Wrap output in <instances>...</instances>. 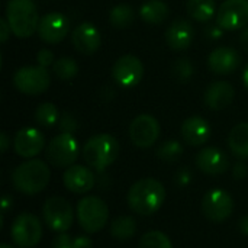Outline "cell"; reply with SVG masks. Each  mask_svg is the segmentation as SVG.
<instances>
[{"label": "cell", "mask_w": 248, "mask_h": 248, "mask_svg": "<svg viewBox=\"0 0 248 248\" xmlns=\"http://www.w3.org/2000/svg\"><path fill=\"white\" fill-rule=\"evenodd\" d=\"M144 76L142 61L131 54L119 57L112 65V78L125 89H132L138 86Z\"/></svg>", "instance_id": "obj_10"}, {"label": "cell", "mask_w": 248, "mask_h": 248, "mask_svg": "<svg viewBox=\"0 0 248 248\" xmlns=\"http://www.w3.org/2000/svg\"><path fill=\"white\" fill-rule=\"evenodd\" d=\"M135 12L129 4H116L109 13V22L116 29H126L134 23Z\"/></svg>", "instance_id": "obj_27"}, {"label": "cell", "mask_w": 248, "mask_h": 248, "mask_svg": "<svg viewBox=\"0 0 248 248\" xmlns=\"http://www.w3.org/2000/svg\"><path fill=\"white\" fill-rule=\"evenodd\" d=\"M45 147V138L44 134L32 126L22 128L17 131L13 140V148L15 153L26 160H31L36 157Z\"/></svg>", "instance_id": "obj_15"}, {"label": "cell", "mask_w": 248, "mask_h": 248, "mask_svg": "<svg viewBox=\"0 0 248 248\" xmlns=\"http://www.w3.org/2000/svg\"><path fill=\"white\" fill-rule=\"evenodd\" d=\"M195 39V28L186 19H176L166 31V42L173 51L187 49Z\"/></svg>", "instance_id": "obj_20"}, {"label": "cell", "mask_w": 248, "mask_h": 248, "mask_svg": "<svg viewBox=\"0 0 248 248\" xmlns=\"http://www.w3.org/2000/svg\"><path fill=\"white\" fill-rule=\"evenodd\" d=\"M39 19L33 0H9L6 6V20L15 36H32L38 31Z\"/></svg>", "instance_id": "obj_3"}, {"label": "cell", "mask_w": 248, "mask_h": 248, "mask_svg": "<svg viewBox=\"0 0 248 248\" xmlns=\"http://www.w3.org/2000/svg\"><path fill=\"white\" fill-rule=\"evenodd\" d=\"M9 145H10V141H9L7 134L6 132H1L0 134V150H1V153H6L7 148H9Z\"/></svg>", "instance_id": "obj_42"}, {"label": "cell", "mask_w": 248, "mask_h": 248, "mask_svg": "<svg viewBox=\"0 0 248 248\" xmlns=\"http://www.w3.org/2000/svg\"><path fill=\"white\" fill-rule=\"evenodd\" d=\"M52 71L61 81H68V80H71V78H74L77 76L78 64H77L76 60H73L70 57H61L54 62Z\"/></svg>", "instance_id": "obj_29"}, {"label": "cell", "mask_w": 248, "mask_h": 248, "mask_svg": "<svg viewBox=\"0 0 248 248\" xmlns=\"http://www.w3.org/2000/svg\"><path fill=\"white\" fill-rule=\"evenodd\" d=\"M80 154V147L73 134L61 132L54 137L46 147V160L55 167H70L73 166Z\"/></svg>", "instance_id": "obj_7"}, {"label": "cell", "mask_w": 248, "mask_h": 248, "mask_svg": "<svg viewBox=\"0 0 248 248\" xmlns=\"http://www.w3.org/2000/svg\"><path fill=\"white\" fill-rule=\"evenodd\" d=\"M0 248H13V247H10L9 244H1V246H0Z\"/></svg>", "instance_id": "obj_46"}, {"label": "cell", "mask_w": 248, "mask_h": 248, "mask_svg": "<svg viewBox=\"0 0 248 248\" xmlns=\"http://www.w3.org/2000/svg\"><path fill=\"white\" fill-rule=\"evenodd\" d=\"M10 235L13 243L19 248L35 247L42 238V225L38 217L32 214H20L15 218Z\"/></svg>", "instance_id": "obj_9"}, {"label": "cell", "mask_w": 248, "mask_h": 248, "mask_svg": "<svg viewBox=\"0 0 248 248\" xmlns=\"http://www.w3.org/2000/svg\"><path fill=\"white\" fill-rule=\"evenodd\" d=\"M206 33L211 39H219L224 35V29L219 25H214V26H209L206 29Z\"/></svg>", "instance_id": "obj_39"}, {"label": "cell", "mask_w": 248, "mask_h": 248, "mask_svg": "<svg viewBox=\"0 0 248 248\" xmlns=\"http://www.w3.org/2000/svg\"><path fill=\"white\" fill-rule=\"evenodd\" d=\"M51 171L46 163L38 158H31L22 164H19L12 173V185L13 187L26 195L33 196L41 193L49 183Z\"/></svg>", "instance_id": "obj_2"}, {"label": "cell", "mask_w": 248, "mask_h": 248, "mask_svg": "<svg viewBox=\"0 0 248 248\" xmlns=\"http://www.w3.org/2000/svg\"><path fill=\"white\" fill-rule=\"evenodd\" d=\"M71 44L77 52L92 55L99 51L102 45V35L92 22H81L71 32Z\"/></svg>", "instance_id": "obj_16"}, {"label": "cell", "mask_w": 248, "mask_h": 248, "mask_svg": "<svg viewBox=\"0 0 248 248\" xmlns=\"http://www.w3.org/2000/svg\"><path fill=\"white\" fill-rule=\"evenodd\" d=\"M238 227H240V231H241V234L248 235V215H244V217L240 219V222H238Z\"/></svg>", "instance_id": "obj_43"}, {"label": "cell", "mask_w": 248, "mask_h": 248, "mask_svg": "<svg viewBox=\"0 0 248 248\" xmlns=\"http://www.w3.org/2000/svg\"><path fill=\"white\" fill-rule=\"evenodd\" d=\"M62 182H64V186L70 192L77 193V195H84L93 189L96 179H94L93 171L89 167L73 164L67 167V170L64 171Z\"/></svg>", "instance_id": "obj_18"}, {"label": "cell", "mask_w": 248, "mask_h": 248, "mask_svg": "<svg viewBox=\"0 0 248 248\" xmlns=\"http://www.w3.org/2000/svg\"><path fill=\"white\" fill-rule=\"evenodd\" d=\"M232 211L234 201L231 195L222 189H212L206 192L202 199V212L208 219L214 222H222L228 219Z\"/></svg>", "instance_id": "obj_12"}, {"label": "cell", "mask_w": 248, "mask_h": 248, "mask_svg": "<svg viewBox=\"0 0 248 248\" xmlns=\"http://www.w3.org/2000/svg\"><path fill=\"white\" fill-rule=\"evenodd\" d=\"M196 166L205 174L219 176L230 169V158L222 150L217 147H206L198 153Z\"/></svg>", "instance_id": "obj_17"}, {"label": "cell", "mask_w": 248, "mask_h": 248, "mask_svg": "<svg viewBox=\"0 0 248 248\" xmlns=\"http://www.w3.org/2000/svg\"><path fill=\"white\" fill-rule=\"evenodd\" d=\"M54 52L48 48H42L38 51L36 54V61H38V65L44 67V68H48L49 65H54L55 60H54Z\"/></svg>", "instance_id": "obj_34"}, {"label": "cell", "mask_w": 248, "mask_h": 248, "mask_svg": "<svg viewBox=\"0 0 248 248\" xmlns=\"http://www.w3.org/2000/svg\"><path fill=\"white\" fill-rule=\"evenodd\" d=\"M51 84V76L41 65L20 67L13 74V86L26 96L42 94Z\"/></svg>", "instance_id": "obj_6"}, {"label": "cell", "mask_w": 248, "mask_h": 248, "mask_svg": "<svg viewBox=\"0 0 248 248\" xmlns=\"http://www.w3.org/2000/svg\"><path fill=\"white\" fill-rule=\"evenodd\" d=\"M12 202H13V199H12V196L10 195H4L3 196V199H1V209H3V217L7 214V211H9V208L12 206Z\"/></svg>", "instance_id": "obj_41"}, {"label": "cell", "mask_w": 248, "mask_h": 248, "mask_svg": "<svg viewBox=\"0 0 248 248\" xmlns=\"http://www.w3.org/2000/svg\"><path fill=\"white\" fill-rule=\"evenodd\" d=\"M243 81H244V86L247 87V90H248V64L246 65L244 73H243Z\"/></svg>", "instance_id": "obj_45"}, {"label": "cell", "mask_w": 248, "mask_h": 248, "mask_svg": "<svg viewBox=\"0 0 248 248\" xmlns=\"http://www.w3.org/2000/svg\"><path fill=\"white\" fill-rule=\"evenodd\" d=\"M0 31H1L0 32V41H1V44H4L9 39V36L12 35V29H10L6 19H0Z\"/></svg>", "instance_id": "obj_37"}, {"label": "cell", "mask_w": 248, "mask_h": 248, "mask_svg": "<svg viewBox=\"0 0 248 248\" xmlns=\"http://www.w3.org/2000/svg\"><path fill=\"white\" fill-rule=\"evenodd\" d=\"M164 199L166 189L163 183L153 177L135 182L126 196L128 206L141 217H150L155 214L163 206Z\"/></svg>", "instance_id": "obj_1"}, {"label": "cell", "mask_w": 248, "mask_h": 248, "mask_svg": "<svg viewBox=\"0 0 248 248\" xmlns=\"http://www.w3.org/2000/svg\"><path fill=\"white\" fill-rule=\"evenodd\" d=\"M38 35L46 44H58L67 38L70 32V20L60 12H49L39 19Z\"/></svg>", "instance_id": "obj_14"}, {"label": "cell", "mask_w": 248, "mask_h": 248, "mask_svg": "<svg viewBox=\"0 0 248 248\" xmlns=\"http://www.w3.org/2000/svg\"><path fill=\"white\" fill-rule=\"evenodd\" d=\"M228 147L235 157L248 158V122H241L231 129Z\"/></svg>", "instance_id": "obj_24"}, {"label": "cell", "mask_w": 248, "mask_h": 248, "mask_svg": "<svg viewBox=\"0 0 248 248\" xmlns=\"http://www.w3.org/2000/svg\"><path fill=\"white\" fill-rule=\"evenodd\" d=\"M93 241L87 235H78L74 237V248H92Z\"/></svg>", "instance_id": "obj_38"}, {"label": "cell", "mask_w": 248, "mask_h": 248, "mask_svg": "<svg viewBox=\"0 0 248 248\" xmlns=\"http://www.w3.org/2000/svg\"><path fill=\"white\" fill-rule=\"evenodd\" d=\"M77 219L87 234L103 230L109 219V208L97 196H86L77 202Z\"/></svg>", "instance_id": "obj_5"}, {"label": "cell", "mask_w": 248, "mask_h": 248, "mask_svg": "<svg viewBox=\"0 0 248 248\" xmlns=\"http://www.w3.org/2000/svg\"><path fill=\"white\" fill-rule=\"evenodd\" d=\"M232 173L235 179H244L247 176V166L244 163H237L232 169Z\"/></svg>", "instance_id": "obj_40"}, {"label": "cell", "mask_w": 248, "mask_h": 248, "mask_svg": "<svg viewBox=\"0 0 248 248\" xmlns=\"http://www.w3.org/2000/svg\"><path fill=\"white\" fill-rule=\"evenodd\" d=\"M138 248H173V244L164 232L148 231L141 237Z\"/></svg>", "instance_id": "obj_31"}, {"label": "cell", "mask_w": 248, "mask_h": 248, "mask_svg": "<svg viewBox=\"0 0 248 248\" xmlns=\"http://www.w3.org/2000/svg\"><path fill=\"white\" fill-rule=\"evenodd\" d=\"M137 232V222L132 217L122 215L112 221L110 224V235L118 241H128Z\"/></svg>", "instance_id": "obj_26"}, {"label": "cell", "mask_w": 248, "mask_h": 248, "mask_svg": "<svg viewBox=\"0 0 248 248\" xmlns=\"http://www.w3.org/2000/svg\"><path fill=\"white\" fill-rule=\"evenodd\" d=\"M208 65L215 74H231L241 65V55L231 46H219L209 54Z\"/></svg>", "instance_id": "obj_19"}, {"label": "cell", "mask_w": 248, "mask_h": 248, "mask_svg": "<svg viewBox=\"0 0 248 248\" xmlns=\"http://www.w3.org/2000/svg\"><path fill=\"white\" fill-rule=\"evenodd\" d=\"M52 248H74V237H70L65 232L58 234L52 241Z\"/></svg>", "instance_id": "obj_35"}, {"label": "cell", "mask_w": 248, "mask_h": 248, "mask_svg": "<svg viewBox=\"0 0 248 248\" xmlns=\"http://www.w3.org/2000/svg\"><path fill=\"white\" fill-rule=\"evenodd\" d=\"M119 154V144L110 134H97L87 140L83 147V158L96 171H103L112 166Z\"/></svg>", "instance_id": "obj_4"}, {"label": "cell", "mask_w": 248, "mask_h": 248, "mask_svg": "<svg viewBox=\"0 0 248 248\" xmlns=\"http://www.w3.org/2000/svg\"><path fill=\"white\" fill-rule=\"evenodd\" d=\"M195 73L193 64L189 58H179L173 64V76L180 83H187Z\"/></svg>", "instance_id": "obj_32"}, {"label": "cell", "mask_w": 248, "mask_h": 248, "mask_svg": "<svg viewBox=\"0 0 248 248\" xmlns=\"http://www.w3.org/2000/svg\"><path fill=\"white\" fill-rule=\"evenodd\" d=\"M182 138L190 147H201L211 138V125L202 116H190L182 124Z\"/></svg>", "instance_id": "obj_21"}, {"label": "cell", "mask_w": 248, "mask_h": 248, "mask_svg": "<svg viewBox=\"0 0 248 248\" xmlns=\"http://www.w3.org/2000/svg\"><path fill=\"white\" fill-rule=\"evenodd\" d=\"M192 180V173L187 167H182L177 173H176V183L179 186H187Z\"/></svg>", "instance_id": "obj_36"}, {"label": "cell", "mask_w": 248, "mask_h": 248, "mask_svg": "<svg viewBox=\"0 0 248 248\" xmlns=\"http://www.w3.org/2000/svg\"><path fill=\"white\" fill-rule=\"evenodd\" d=\"M235 97L234 86L228 81H214L205 90V103L209 109L221 110L228 108Z\"/></svg>", "instance_id": "obj_22"}, {"label": "cell", "mask_w": 248, "mask_h": 248, "mask_svg": "<svg viewBox=\"0 0 248 248\" xmlns=\"http://www.w3.org/2000/svg\"><path fill=\"white\" fill-rule=\"evenodd\" d=\"M58 126L61 129V132H65V134H74L76 129H77V121L73 115L70 113H62L60 116V121H58Z\"/></svg>", "instance_id": "obj_33"}, {"label": "cell", "mask_w": 248, "mask_h": 248, "mask_svg": "<svg viewBox=\"0 0 248 248\" xmlns=\"http://www.w3.org/2000/svg\"><path fill=\"white\" fill-rule=\"evenodd\" d=\"M240 42H241V45H243V48L248 51V26L247 28H244V31L241 32V35H240Z\"/></svg>", "instance_id": "obj_44"}, {"label": "cell", "mask_w": 248, "mask_h": 248, "mask_svg": "<svg viewBox=\"0 0 248 248\" xmlns=\"http://www.w3.org/2000/svg\"><path fill=\"white\" fill-rule=\"evenodd\" d=\"M170 9L167 3L163 0H147L141 7H140V16L145 23L150 25H160L166 22L169 17Z\"/></svg>", "instance_id": "obj_23"}, {"label": "cell", "mask_w": 248, "mask_h": 248, "mask_svg": "<svg viewBox=\"0 0 248 248\" xmlns=\"http://www.w3.org/2000/svg\"><path fill=\"white\" fill-rule=\"evenodd\" d=\"M160 122L147 113L138 115L129 125V138L138 148L153 147L160 137Z\"/></svg>", "instance_id": "obj_11"}, {"label": "cell", "mask_w": 248, "mask_h": 248, "mask_svg": "<svg viewBox=\"0 0 248 248\" xmlns=\"http://www.w3.org/2000/svg\"><path fill=\"white\" fill-rule=\"evenodd\" d=\"M45 224L55 232H67L74 221V212L70 202L61 196H51L42 206Z\"/></svg>", "instance_id": "obj_8"}, {"label": "cell", "mask_w": 248, "mask_h": 248, "mask_svg": "<svg viewBox=\"0 0 248 248\" xmlns=\"http://www.w3.org/2000/svg\"><path fill=\"white\" fill-rule=\"evenodd\" d=\"M217 25L224 31H238L248 25V0H225L217 12Z\"/></svg>", "instance_id": "obj_13"}, {"label": "cell", "mask_w": 248, "mask_h": 248, "mask_svg": "<svg viewBox=\"0 0 248 248\" xmlns=\"http://www.w3.org/2000/svg\"><path fill=\"white\" fill-rule=\"evenodd\" d=\"M35 121L38 125H41L44 128H52L60 121V112H58L57 106L51 102L41 103L35 109Z\"/></svg>", "instance_id": "obj_28"}, {"label": "cell", "mask_w": 248, "mask_h": 248, "mask_svg": "<svg viewBox=\"0 0 248 248\" xmlns=\"http://www.w3.org/2000/svg\"><path fill=\"white\" fill-rule=\"evenodd\" d=\"M186 10L189 16L198 22H209L217 15L215 0H187Z\"/></svg>", "instance_id": "obj_25"}, {"label": "cell", "mask_w": 248, "mask_h": 248, "mask_svg": "<svg viewBox=\"0 0 248 248\" xmlns=\"http://www.w3.org/2000/svg\"><path fill=\"white\" fill-rule=\"evenodd\" d=\"M183 154V145L176 141V140H167L164 141L158 150H157V157L166 163H174L177 161Z\"/></svg>", "instance_id": "obj_30"}]
</instances>
